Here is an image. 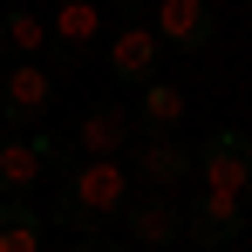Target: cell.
I'll return each mask as SVG.
<instances>
[{"instance_id": "obj_8", "label": "cell", "mask_w": 252, "mask_h": 252, "mask_svg": "<svg viewBox=\"0 0 252 252\" xmlns=\"http://www.w3.org/2000/svg\"><path fill=\"white\" fill-rule=\"evenodd\" d=\"M123 225H129V239L136 246H150V252H170L177 239H184V205L170 198V191H129V205H123Z\"/></svg>"}, {"instance_id": "obj_7", "label": "cell", "mask_w": 252, "mask_h": 252, "mask_svg": "<svg viewBox=\"0 0 252 252\" xmlns=\"http://www.w3.org/2000/svg\"><path fill=\"white\" fill-rule=\"evenodd\" d=\"M150 28H157L164 48L198 55V48L218 34V14H211V0H150Z\"/></svg>"}, {"instance_id": "obj_2", "label": "cell", "mask_w": 252, "mask_h": 252, "mask_svg": "<svg viewBox=\"0 0 252 252\" xmlns=\"http://www.w3.org/2000/svg\"><path fill=\"white\" fill-rule=\"evenodd\" d=\"M75 150L55 143V136H0V191L7 198H28L48 170H68Z\"/></svg>"}, {"instance_id": "obj_9", "label": "cell", "mask_w": 252, "mask_h": 252, "mask_svg": "<svg viewBox=\"0 0 252 252\" xmlns=\"http://www.w3.org/2000/svg\"><path fill=\"white\" fill-rule=\"evenodd\" d=\"M157 62H164V41H157V28L150 21H123L116 34H109V75L123 89H143L157 75Z\"/></svg>"}, {"instance_id": "obj_11", "label": "cell", "mask_w": 252, "mask_h": 252, "mask_svg": "<svg viewBox=\"0 0 252 252\" xmlns=\"http://www.w3.org/2000/svg\"><path fill=\"white\" fill-rule=\"evenodd\" d=\"M129 164L143 170V184H150V191H170V184H184V177H191L198 150H191V143H177V136H143Z\"/></svg>"}, {"instance_id": "obj_10", "label": "cell", "mask_w": 252, "mask_h": 252, "mask_svg": "<svg viewBox=\"0 0 252 252\" xmlns=\"http://www.w3.org/2000/svg\"><path fill=\"white\" fill-rule=\"evenodd\" d=\"M129 136H136L129 109L102 95V102H89V109H82V123H75V150H82V157H123V150H129Z\"/></svg>"}, {"instance_id": "obj_13", "label": "cell", "mask_w": 252, "mask_h": 252, "mask_svg": "<svg viewBox=\"0 0 252 252\" xmlns=\"http://www.w3.org/2000/svg\"><path fill=\"white\" fill-rule=\"evenodd\" d=\"M41 48H48V21H41V14H28V7L0 14V55H14V62H34Z\"/></svg>"}, {"instance_id": "obj_3", "label": "cell", "mask_w": 252, "mask_h": 252, "mask_svg": "<svg viewBox=\"0 0 252 252\" xmlns=\"http://www.w3.org/2000/svg\"><path fill=\"white\" fill-rule=\"evenodd\" d=\"M191 177H198V191H232V198H239V191L252 184V136H246V129H218V136H205Z\"/></svg>"}, {"instance_id": "obj_1", "label": "cell", "mask_w": 252, "mask_h": 252, "mask_svg": "<svg viewBox=\"0 0 252 252\" xmlns=\"http://www.w3.org/2000/svg\"><path fill=\"white\" fill-rule=\"evenodd\" d=\"M62 191L82 205V218L102 232L109 218H123L129 205V164L123 157H75V164L62 170Z\"/></svg>"}, {"instance_id": "obj_16", "label": "cell", "mask_w": 252, "mask_h": 252, "mask_svg": "<svg viewBox=\"0 0 252 252\" xmlns=\"http://www.w3.org/2000/svg\"><path fill=\"white\" fill-rule=\"evenodd\" d=\"M75 252H136V246H116V239H102V232H75Z\"/></svg>"}, {"instance_id": "obj_4", "label": "cell", "mask_w": 252, "mask_h": 252, "mask_svg": "<svg viewBox=\"0 0 252 252\" xmlns=\"http://www.w3.org/2000/svg\"><path fill=\"white\" fill-rule=\"evenodd\" d=\"M48 102H55V75H48L41 62H7L0 68V123L34 129L48 116Z\"/></svg>"}, {"instance_id": "obj_18", "label": "cell", "mask_w": 252, "mask_h": 252, "mask_svg": "<svg viewBox=\"0 0 252 252\" xmlns=\"http://www.w3.org/2000/svg\"><path fill=\"white\" fill-rule=\"evenodd\" d=\"M225 252H232V246H225Z\"/></svg>"}, {"instance_id": "obj_6", "label": "cell", "mask_w": 252, "mask_h": 252, "mask_svg": "<svg viewBox=\"0 0 252 252\" xmlns=\"http://www.w3.org/2000/svg\"><path fill=\"white\" fill-rule=\"evenodd\" d=\"M102 41V7L95 0H62L55 28H48V62L55 68H82V55Z\"/></svg>"}, {"instance_id": "obj_17", "label": "cell", "mask_w": 252, "mask_h": 252, "mask_svg": "<svg viewBox=\"0 0 252 252\" xmlns=\"http://www.w3.org/2000/svg\"><path fill=\"white\" fill-rule=\"evenodd\" d=\"M239 205H246V225H252V184H246V191H239Z\"/></svg>"}, {"instance_id": "obj_5", "label": "cell", "mask_w": 252, "mask_h": 252, "mask_svg": "<svg viewBox=\"0 0 252 252\" xmlns=\"http://www.w3.org/2000/svg\"><path fill=\"white\" fill-rule=\"evenodd\" d=\"M239 232H246V205L232 191H198L184 205V239H198V252H225Z\"/></svg>"}, {"instance_id": "obj_15", "label": "cell", "mask_w": 252, "mask_h": 252, "mask_svg": "<svg viewBox=\"0 0 252 252\" xmlns=\"http://www.w3.org/2000/svg\"><path fill=\"white\" fill-rule=\"evenodd\" d=\"M48 218H55V225H68V232H95V225H89V218H82V205H75L68 191L55 198V211H48Z\"/></svg>"}, {"instance_id": "obj_12", "label": "cell", "mask_w": 252, "mask_h": 252, "mask_svg": "<svg viewBox=\"0 0 252 252\" xmlns=\"http://www.w3.org/2000/svg\"><path fill=\"white\" fill-rule=\"evenodd\" d=\"M184 109H191V95H184L177 82H143V102L129 109V123L143 129V136H177Z\"/></svg>"}, {"instance_id": "obj_14", "label": "cell", "mask_w": 252, "mask_h": 252, "mask_svg": "<svg viewBox=\"0 0 252 252\" xmlns=\"http://www.w3.org/2000/svg\"><path fill=\"white\" fill-rule=\"evenodd\" d=\"M0 252H41V211L28 198H0Z\"/></svg>"}]
</instances>
